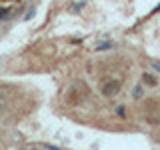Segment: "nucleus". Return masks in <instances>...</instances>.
Masks as SVG:
<instances>
[{
  "label": "nucleus",
  "instance_id": "7ed1b4c3",
  "mask_svg": "<svg viewBox=\"0 0 160 150\" xmlns=\"http://www.w3.org/2000/svg\"><path fill=\"white\" fill-rule=\"evenodd\" d=\"M132 96H134V98H142V96H144V88H142V84H138V86L132 90Z\"/></svg>",
  "mask_w": 160,
  "mask_h": 150
},
{
  "label": "nucleus",
  "instance_id": "20e7f679",
  "mask_svg": "<svg viewBox=\"0 0 160 150\" xmlns=\"http://www.w3.org/2000/svg\"><path fill=\"white\" fill-rule=\"evenodd\" d=\"M116 114H118V116H124V114H126V110H124V106H116Z\"/></svg>",
  "mask_w": 160,
  "mask_h": 150
},
{
  "label": "nucleus",
  "instance_id": "f03ea898",
  "mask_svg": "<svg viewBox=\"0 0 160 150\" xmlns=\"http://www.w3.org/2000/svg\"><path fill=\"white\" fill-rule=\"evenodd\" d=\"M142 82L148 84V86H156V84H158V78L154 76V74H150V72H144L142 74Z\"/></svg>",
  "mask_w": 160,
  "mask_h": 150
},
{
  "label": "nucleus",
  "instance_id": "f257e3e1",
  "mask_svg": "<svg viewBox=\"0 0 160 150\" xmlns=\"http://www.w3.org/2000/svg\"><path fill=\"white\" fill-rule=\"evenodd\" d=\"M118 88H120V84L116 80H108V82H104V86H102V94L104 96H114V94L118 92Z\"/></svg>",
  "mask_w": 160,
  "mask_h": 150
}]
</instances>
